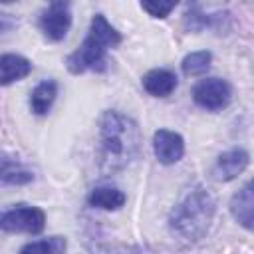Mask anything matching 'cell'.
Segmentation results:
<instances>
[{
  "label": "cell",
  "mask_w": 254,
  "mask_h": 254,
  "mask_svg": "<svg viewBox=\"0 0 254 254\" xmlns=\"http://www.w3.org/2000/svg\"><path fill=\"white\" fill-rule=\"evenodd\" d=\"M69 26H71V12L67 2H52L40 18V28L44 36L52 42L64 40Z\"/></svg>",
  "instance_id": "obj_6"
},
{
  "label": "cell",
  "mask_w": 254,
  "mask_h": 254,
  "mask_svg": "<svg viewBox=\"0 0 254 254\" xmlns=\"http://www.w3.org/2000/svg\"><path fill=\"white\" fill-rule=\"evenodd\" d=\"M0 224H2V228L6 232H30V234H38L46 226V214H44V210H40L36 206L20 204L16 208L6 210L2 214Z\"/></svg>",
  "instance_id": "obj_4"
},
{
  "label": "cell",
  "mask_w": 254,
  "mask_h": 254,
  "mask_svg": "<svg viewBox=\"0 0 254 254\" xmlns=\"http://www.w3.org/2000/svg\"><path fill=\"white\" fill-rule=\"evenodd\" d=\"M177 2H165V0H151V2H141V8L153 16V18H167L171 10H175Z\"/></svg>",
  "instance_id": "obj_17"
},
{
  "label": "cell",
  "mask_w": 254,
  "mask_h": 254,
  "mask_svg": "<svg viewBox=\"0 0 254 254\" xmlns=\"http://www.w3.org/2000/svg\"><path fill=\"white\" fill-rule=\"evenodd\" d=\"M232 89L230 85L220 79V77H206L198 81L192 89V99L196 105L208 109V111H218L230 103Z\"/></svg>",
  "instance_id": "obj_5"
},
{
  "label": "cell",
  "mask_w": 254,
  "mask_h": 254,
  "mask_svg": "<svg viewBox=\"0 0 254 254\" xmlns=\"http://www.w3.org/2000/svg\"><path fill=\"white\" fill-rule=\"evenodd\" d=\"M153 151H155V157L163 165H173L181 161V157L185 155V141L175 131L159 129L153 135Z\"/></svg>",
  "instance_id": "obj_7"
},
{
  "label": "cell",
  "mask_w": 254,
  "mask_h": 254,
  "mask_svg": "<svg viewBox=\"0 0 254 254\" xmlns=\"http://www.w3.org/2000/svg\"><path fill=\"white\" fill-rule=\"evenodd\" d=\"M32 71V64L30 60L18 56V54H4L0 58V81L2 85H10L12 81H18L22 77H26Z\"/></svg>",
  "instance_id": "obj_11"
},
{
  "label": "cell",
  "mask_w": 254,
  "mask_h": 254,
  "mask_svg": "<svg viewBox=\"0 0 254 254\" xmlns=\"http://www.w3.org/2000/svg\"><path fill=\"white\" fill-rule=\"evenodd\" d=\"M87 202L95 208H103V210H117L125 204V194L119 189H111V187H99L93 189L87 196Z\"/></svg>",
  "instance_id": "obj_13"
},
{
  "label": "cell",
  "mask_w": 254,
  "mask_h": 254,
  "mask_svg": "<svg viewBox=\"0 0 254 254\" xmlns=\"http://www.w3.org/2000/svg\"><path fill=\"white\" fill-rule=\"evenodd\" d=\"M234 220L246 230H254V179H250L230 200Z\"/></svg>",
  "instance_id": "obj_8"
},
{
  "label": "cell",
  "mask_w": 254,
  "mask_h": 254,
  "mask_svg": "<svg viewBox=\"0 0 254 254\" xmlns=\"http://www.w3.org/2000/svg\"><path fill=\"white\" fill-rule=\"evenodd\" d=\"M212 210H214V202H212L208 192H202V190L190 192L185 198V202H181L175 208L173 228L179 234H183L190 240H196L208 228V222L212 218Z\"/></svg>",
  "instance_id": "obj_3"
},
{
  "label": "cell",
  "mask_w": 254,
  "mask_h": 254,
  "mask_svg": "<svg viewBox=\"0 0 254 254\" xmlns=\"http://www.w3.org/2000/svg\"><path fill=\"white\" fill-rule=\"evenodd\" d=\"M210 62H212V54L206 50H200V52H192L185 56L181 67L185 75H200L210 67Z\"/></svg>",
  "instance_id": "obj_15"
},
{
  "label": "cell",
  "mask_w": 254,
  "mask_h": 254,
  "mask_svg": "<svg viewBox=\"0 0 254 254\" xmlns=\"http://www.w3.org/2000/svg\"><path fill=\"white\" fill-rule=\"evenodd\" d=\"M143 87L155 97H167L177 87V75L169 69H151L143 75Z\"/></svg>",
  "instance_id": "obj_10"
},
{
  "label": "cell",
  "mask_w": 254,
  "mask_h": 254,
  "mask_svg": "<svg viewBox=\"0 0 254 254\" xmlns=\"http://www.w3.org/2000/svg\"><path fill=\"white\" fill-rule=\"evenodd\" d=\"M248 163H250V155L244 149H230L216 159L214 175L220 181H232L248 167Z\"/></svg>",
  "instance_id": "obj_9"
},
{
  "label": "cell",
  "mask_w": 254,
  "mask_h": 254,
  "mask_svg": "<svg viewBox=\"0 0 254 254\" xmlns=\"http://www.w3.org/2000/svg\"><path fill=\"white\" fill-rule=\"evenodd\" d=\"M56 95H58V85H56V81L46 79V81L38 83V85L34 87L32 95H30V107H32V111H34L36 115L48 113V109L52 107Z\"/></svg>",
  "instance_id": "obj_12"
},
{
  "label": "cell",
  "mask_w": 254,
  "mask_h": 254,
  "mask_svg": "<svg viewBox=\"0 0 254 254\" xmlns=\"http://www.w3.org/2000/svg\"><path fill=\"white\" fill-rule=\"evenodd\" d=\"M137 151V125L117 111H105L99 121V167L105 173L119 171L135 159Z\"/></svg>",
  "instance_id": "obj_1"
},
{
  "label": "cell",
  "mask_w": 254,
  "mask_h": 254,
  "mask_svg": "<svg viewBox=\"0 0 254 254\" xmlns=\"http://www.w3.org/2000/svg\"><path fill=\"white\" fill-rule=\"evenodd\" d=\"M65 248H67L65 238H62V236H50V238H44V240L26 244L20 250V254H65Z\"/></svg>",
  "instance_id": "obj_14"
},
{
  "label": "cell",
  "mask_w": 254,
  "mask_h": 254,
  "mask_svg": "<svg viewBox=\"0 0 254 254\" xmlns=\"http://www.w3.org/2000/svg\"><path fill=\"white\" fill-rule=\"evenodd\" d=\"M119 44H121V34L105 20L103 14H95L91 20L87 38L75 52L67 56L65 65L71 73H83L87 69L103 71L107 50Z\"/></svg>",
  "instance_id": "obj_2"
},
{
  "label": "cell",
  "mask_w": 254,
  "mask_h": 254,
  "mask_svg": "<svg viewBox=\"0 0 254 254\" xmlns=\"http://www.w3.org/2000/svg\"><path fill=\"white\" fill-rule=\"evenodd\" d=\"M34 179V175L26 169H22L20 165H12L8 159L2 161V181L8 183V185H24V183H30Z\"/></svg>",
  "instance_id": "obj_16"
}]
</instances>
